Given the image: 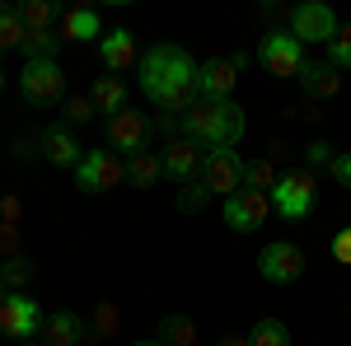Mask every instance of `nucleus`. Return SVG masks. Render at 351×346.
Listing matches in <instances>:
<instances>
[{
  "instance_id": "obj_22",
  "label": "nucleus",
  "mask_w": 351,
  "mask_h": 346,
  "mask_svg": "<svg viewBox=\"0 0 351 346\" xmlns=\"http://www.w3.org/2000/svg\"><path fill=\"white\" fill-rule=\"evenodd\" d=\"M94 108L108 112V117H117V112L127 108V84L117 80V75H104V80L94 84Z\"/></svg>"
},
{
  "instance_id": "obj_12",
  "label": "nucleus",
  "mask_w": 351,
  "mask_h": 346,
  "mask_svg": "<svg viewBox=\"0 0 351 346\" xmlns=\"http://www.w3.org/2000/svg\"><path fill=\"white\" fill-rule=\"evenodd\" d=\"M145 136H150V122H145V112H136V108H122L117 117H108V140H112V150H127V160L145 150Z\"/></svg>"
},
{
  "instance_id": "obj_32",
  "label": "nucleus",
  "mask_w": 351,
  "mask_h": 346,
  "mask_svg": "<svg viewBox=\"0 0 351 346\" xmlns=\"http://www.w3.org/2000/svg\"><path fill=\"white\" fill-rule=\"evenodd\" d=\"M304 160H309V169H332V160H337V155H332V145H328V140H314V145H309V150H304Z\"/></svg>"
},
{
  "instance_id": "obj_38",
  "label": "nucleus",
  "mask_w": 351,
  "mask_h": 346,
  "mask_svg": "<svg viewBox=\"0 0 351 346\" xmlns=\"http://www.w3.org/2000/svg\"><path fill=\"white\" fill-rule=\"evenodd\" d=\"M19 346H43V342H19Z\"/></svg>"
},
{
  "instance_id": "obj_6",
  "label": "nucleus",
  "mask_w": 351,
  "mask_h": 346,
  "mask_svg": "<svg viewBox=\"0 0 351 346\" xmlns=\"http://www.w3.org/2000/svg\"><path fill=\"white\" fill-rule=\"evenodd\" d=\"M337 14L328 10L324 0H304V5H295V14H291V38H295L300 47L304 42H314V47H328L332 38H337Z\"/></svg>"
},
{
  "instance_id": "obj_29",
  "label": "nucleus",
  "mask_w": 351,
  "mask_h": 346,
  "mask_svg": "<svg viewBox=\"0 0 351 346\" xmlns=\"http://www.w3.org/2000/svg\"><path fill=\"white\" fill-rule=\"evenodd\" d=\"M28 276H33V267H28V258H19V253L0 262V286H10V291H14V286H24Z\"/></svg>"
},
{
  "instance_id": "obj_23",
  "label": "nucleus",
  "mask_w": 351,
  "mask_h": 346,
  "mask_svg": "<svg viewBox=\"0 0 351 346\" xmlns=\"http://www.w3.org/2000/svg\"><path fill=\"white\" fill-rule=\"evenodd\" d=\"M160 337H164V346H197V328H192L188 314H164Z\"/></svg>"
},
{
  "instance_id": "obj_10",
  "label": "nucleus",
  "mask_w": 351,
  "mask_h": 346,
  "mask_svg": "<svg viewBox=\"0 0 351 346\" xmlns=\"http://www.w3.org/2000/svg\"><path fill=\"white\" fill-rule=\"evenodd\" d=\"M202 183L211 187V197H234L243 187V160L234 150H211L202 160Z\"/></svg>"
},
{
  "instance_id": "obj_13",
  "label": "nucleus",
  "mask_w": 351,
  "mask_h": 346,
  "mask_svg": "<svg viewBox=\"0 0 351 346\" xmlns=\"http://www.w3.org/2000/svg\"><path fill=\"white\" fill-rule=\"evenodd\" d=\"M164 173L173 178V183H192L197 173H202V145L192 140V136H173L169 145H164Z\"/></svg>"
},
{
  "instance_id": "obj_33",
  "label": "nucleus",
  "mask_w": 351,
  "mask_h": 346,
  "mask_svg": "<svg viewBox=\"0 0 351 346\" xmlns=\"http://www.w3.org/2000/svg\"><path fill=\"white\" fill-rule=\"evenodd\" d=\"M332 258H337L342 267H351V225L337 234V239H332Z\"/></svg>"
},
{
  "instance_id": "obj_31",
  "label": "nucleus",
  "mask_w": 351,
  "mask_h": 346,
  "mask_svg": "<svg viewBox=\"0 0 351 346\" xmlns=\"http://www.w3.org/2000/svg\"><path fill=\"white\" fill-rule=\"evenodd\" d=\"M94 112H99V108H94V99H66V122H75V127H80V122H89Z\"/></svg>"
},
{
  "instance_id": "obj_9",
  "label": "nucleus",
  "mask_w": 351,
  "mask_h": 346,
  "mask_svg": "<svg viewBox=\"0 0 351 346\" xmlns=\"http://www.w3.org/2000/svg\"><path fill=\"white\" fill-rule=\"evenodd\" d=\"M271 211V197L267 192H253V187H239L234 197H225V225L234 234H253Z\"/></svg>"
},
{
  "instance_id": "obj_34",
  "label": "nucleus",
  "mask_w": 351,
  "mask_h": 346,
  "mask_svg": "<svg viewBox=\"0 0 351 346\" xmlns=\"http://www.w3.org/2000/svg\"><path fill=\"white\" fill-rule=\"evenodd\" d=\"M332 178H337L342 187H351V150H342V155L332 160Z\"/></svg>"
},
{
  "instance_id": "obj_24",
  "label": "nucleus",
  "mask_w": 351,
  "mask_h": 346,
  "mask_svg": "<svg viewBox=\"0 0 351 346\" xmlns=\"http://www.w3.org/2000/svg\"><path fill=\"white\" fill-rule=\"evenodd\" d=\"M56 47H61V33H56V28H43V33H28L19 52H24L28 61H56Z\"/></svg>"
},
{
  "instance_id": "obj_15",
  "label": "nucleus",
  "mask_w": 351,
  "mask_h": 346,
  "mask_svg": "<svg viewBox=\"0 0 351 346\" xmlns=\"http://www.w3.org/2000/svg\"><path fill=\"white\" fill-rule=\"evenodd\" d=\"M295 80L304 84V94H309V99H337V94H342V75H337V66H332V61H304Z\"/></svg>"
},
{
  "instance_id": "obj_30",
  "label": "nucleus",
  "mask_w": 351,
  "mask_h": 346,
  "mask_svg": "<svg viewBox=\"0 0 351 346\" xmlns=\"http://www.w3.org/2000/svg\"><path fill=\"white\" fill-rule=\"evenodd\" d=\"M206 201H211V187H206V183H188V187H183V197H178V211L197 215V211H206Z\"/></svg>"
},
{
  "instance_id": "obj_26",
  "label": "nucleus",
  "mask_w": 351,
  "mask_h": 346,
  "mask_svg": "<svg viewBox=\"0 0 351 346\" xmlns=\"http://www.w3.org/2000/svg\"><path fill=\"white\" fill-rule=\"evenodd\" d=\"M248 346H291V328L281 319H263L248 332Z\"/></svg>"
},
{
  "instance_id": "obj_21",
  "label": "nucleus",
  "mask_w": 351,
  "mask_h": 346,
  "mask_svg": "<svg viewBox=\"0 0 351 346\" xmlns=\"http://www.w3.org/2000/svg\"><path fill=\"white\" fill-rule=\"evenodd\" d=\"M164 173V160L155 155V150H141V155H132L127 160V183L132 187H155Z\"/></svg>"
},
{
  "instance_id": "obj_18",
  "label": "nucleus",
  "mask_w": 351,
  "mask_h": 346,
  "mask_svg": "<svg viewBox=\"0 0 351 346\" xmlns=\"http://www.w3.org/2000/svg\"><path fill=\"white\" fill-rule=\"evenodd\" d=\"M89 38H99V14L89 5H71L61 14V42H89Z\"/></svg>"
},
{
  "instance_id": "obj_14",
  "label": "nucleus",
  "mask_w": 351,
  "mask_h": 346,
  "mask_svg": "<svg viewBox=\"0 0 351 346\" xmlns=\"http://www.w3.org/2000/svg\"><path fill=\"white\" fill-rule=\"evenodd\" d=\"M248 66V56H216V61H202V99H230V89L239 80V71Z\"/></svg>"
},
{
  "instance_id": "obj_39",
  "label": "nucleus",
  "mask_w": 351,
  "mask_h": 346,
  "mask_svg": "<svg viewBox=\"0 0 351 346\" xmlns=\"http://www.w3.org/2000/svg\"><path fill=\"white\" fill-rule=\"evenodd\" d=\"M0 89H5V71H0Z\"/></svg>"
},
{
  "instance_id": "obj_5",
  "label": "nucleus",
  "mask_w": 351,
  "mask_h": 346,
  "mask_svg": "<svg viewBox=\"0 0 351 346\" xmlns=\"http://www.w3.org/2000/svg\"><path fill=\"white\" fill-rule=\"evenodd\" d=\"M75 183L84 192H112L127 183V160L117 150H84V160L75 164Z\"/></svg>"
},
{
  "instance_id": "obj_19",
  "label": "nucleus",
  "mask_w": 351,
  "mask_h": 346,
  "mask_svg": "<svg viewBox=\"0 0 351 346\" xmlns=\"http://www.w3.org/2000/svg\"><path fill=\"white\" fill-rule=\"evenodd\" d=\"M43 155H47L52 164H61V169H75V164L84 160V150L75 145V136L61 132V127H52V132L43 136Z\"/></svg>"
},
{
  "instance_id": "obj_27",
  "label": "nucleus",
  "mask_w": 351,
  "mask_h": 346,
  "mask_svg": "<svg viewBox=\"0 0 351 346\" xmlns=\"http://www.w3.org/2000/svg\"><path fill=\"white\" fill-rule=\"evenodd\" d=\"M24 38H28V28L19 24V14L0 5V52H14V47H24Z\"/></svg>"
},
{
  "instance_id": "obj_20",
  "label": "nucleus",
  "mask_w": 351,
  "mask_h": 346,
  "mask_svg": "<svg viewBox=\"0 0 351 346\" xmlns=\"http://www.w3.org/2000/svg\"><path fill=\"white\" fill-rule=\"evenodd\" d=\"M14 14H19V24H24L28 33H43V28H52L56 19L66 14V10H61L56 0H24V5H19Z\"/></svg>"
},
{
  "instance_id": "obj_1",
  "label": "nucleus",
  "mask_w": 351,
  "mask_h": 346,
  "mask_svg": "<svg viewBox=\"0 0 351 346\" xmlns=\"http://www.w3.org/2000/svg\"><path fill=\"white\" fill-rule=\"evenodd\" d=\"M141 89H145V99L164 112H188L197 99H202V66L192 61L183 47H173V42H160V47H150V52L141 56Z\"/></svg>"
},
{
  "instance_id": "obj_4",
  "label": "nucleus",
  "mask_w": 351,
  "mask_h": 346,
  "mask_svg": "<svg viewBox=\"0 0 351 346\" xmlns=\"http://www.w3.org/2000/svg\"><path fill=\"white\" fill-rule=\"evenodd\" d=\"M19 94H24V103H33V108H56L66 99V75H61V66H56V61H28L24 75H19Z\"/></svg>"
},
{
  "instance_id": "obj_3",
  "label": "nucleus",
  "mask_w": 351,
  "mask_h": 346,
  "mask_svg": "<svg viewBox=\"0 0 351 346\" xmlns=\"http://www.w3.org/2000/svg\"><path fill=\"white\" fill-rule=\"evenodd\" d=\"M271 201H276V211L286 215V220H304V215L314 211V201H319V183H314V173H309V169H291V173H281L276 187H271Z\"/></svg>"
},
{
  "instance_id": "obj_28",
  "label": "nucleus",
  "mask_w": 351,
  "mask_h": 346,
  "mask_svg": "<svg viewBox=\"0 0 351 346\" xmlns=\"http://www.w3.org/2000/svg\"><path fill=\"white\" fill-rule=\"evenodd\" d=\"M328 61H332L337 71H351V24H342L337 38L328 42Z\"/></svg>"
},
{
  "instance_id": "obj_8",
  "label": "nucleus",
  "mask_w": 351,
  "mask_h": 346,
  "mask_svg": "<svg viewBox=\"0 0 351 346\" xmlns=\"http://www.w3.org/2000/svg\"><path fill=\"white\" fill-rule=\"evenodd\" d=\"M258 271H263V281H271V286H291V281L304 276V253H300L295 243L276 239L258 253Z\"/></svg>"
},
{
  "instance_id": "obj_25",
  "label": "nucleus",
  "mask_w": 351,
  "mask_h": 346,
  "mask_svg": "<svg viewBox=\"0 0 351 346\" xmlns=\"http://www.w3.org/2000/svg\"><path fill=\"white\" fill-rule=\"evenodd\" d=\"M276 164L271 160H253V164H243V187H253V192H267L271 197V187H276Z\"/></svg>"
},
{
  "instance_id": "obj_35",
  "label": "nucleus",
  "mask_w": 351,
  "mask_h": 346,
  "mask_svg": "<svg viewBox=\"0 0 351 346\" xmlns=\"http://www.w3.org/2000/svg\"><path fill=\"white\" fill-rule=\"evenodd\" d=\"M0 248L14 258V248H19V230H14V225H0Z\"/></svg>"
},
{
  "instance_id": "obj_37",
  "label": "nucleus",
  "mask_w": 351,
  "mask_h": 346,
  "mask_svg": "<svg viewBox=\"0 0 351 346\" xmlns=\"http://www.w3.org/2000/svg\"><path fill=\"white\" fill-rule=\"evenodd\" d=\"M132 346H164V342H150V337H141V342H132Z\"/></svg>"
},
{
  "instance_id": "obj_11",
  "label": "nucleus",
  "mask_w": 351,
  "mask_h": 346,
  "mask_svg": "<svg viewBox=\"0 0 351 346\" xmlns=\"http://www.w3.org/2000/svg\"><path fill=\"white\" fill-rule=\"evenodd\" d=\"M43 319H47V314L19 291H10L0 299V332H5V337H33V332L43 328Z\"/></svg>"
},
{
  "instance_id": "obj_2",
  "label": "nucleus",
  "mask_w": 351,
  "mask_h": 346,
  "mask_svg": "<svg viewBox=\"0 0 351 346\" xmlns=\"http://www.w3.org/2000/svg\"><path fill=\"white\" fill-rule=\"evenodd\" d=\"M243 108L234 99H197L183 112V136H192L206 150H234L243 140Z\"/></svg>"
},
{
  "instance_id": "obj_36",
  "label": "nucleus",
  "mask_w": 351,
  "mask_h": 346,
  "mask_svg": "<svg viewBox=\"0 0 351 346\" xmlns=\"http://www.w3.org/2000/svg\"><path fill=\"white\" fill-rule=\"evenodd\" d=\"M216 346H248V337H220Z\"/></svg>"
},
{
  "instance_id": "obj_7",
  "label": "nucleus",
  "mask_w": 351,
  "mask_h": 346,
  "mask_svg": "<svg viewBox=\"0 0 351 346\" xmlns=\"http://www.w3.org/2000/svg\"><path fill=\"white\" fill-rule=\"evenodd\" d=\"M258 61H263V71H267V75L291 80V75H300V66H304V47L291 38V28H286V33H281V28H271L267 38L258 42Z\"/></svg>"
},
{
  "instance_id": "obj_17",
  "label": "nucleus",
  "mask_w": 351,
  "mask_h": 346,
  "mask_svg": "<svg viewBox=\"0 0 351 346\" xmlns=\"http://www.w3.org/2000/svg\"><path fill=\"white\" fill-rule=\"evenodd\" d=\"M38 332H43V346H75L80 337H89L80 314H47Z\"/></svg>"
},
{
  "instance_id": "obj_16",
  "label": "nucleus",
  "mask_w": 351,
  "mask_h": 346,
  "mask_svg": "<svg viewBox=\"0 0 351 346\" xmlns=\"http://www.w3.org/2000/svg\"><path fill=\"white\" fill-rule=\"evenodd\" d=\"M99 56H104V66H108V71L141 66V56H136V33H127V28H112L108 38H99Z\"/></svg>"
}]
</instances>
